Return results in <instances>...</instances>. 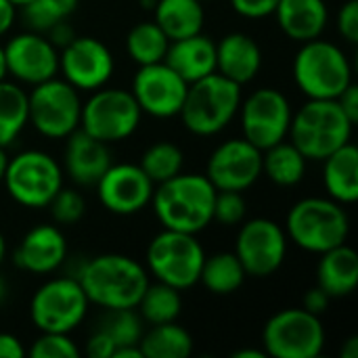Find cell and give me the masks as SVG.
Listing matches in <instances>:
<instances>
[{
    "label": "cell",
    "mask_w": 358,
    "mask_h": 358,
    "mask_svg": "<svg viewBox=\"0 0 358 358\" xmlns=\"http://www.w3.org/2000/svg\"><path fill=\"white\" fill-rule=\"evenodd\" d=\"M76 279L90 304L107 310L136 308L147 285V268L124 254H101L84 262Z\"/></svg>",
    "instance_id": "obj_1"
},
{
    "label": "cell",
    "mask_w": 358,
    "mask_h": 358,
    "mask_svg": "<svg viewBox=\"0 0 358 358\" xmlns=\"http://www.w3.org/2000/svg\"><path fill=\"white\" fill-rule=\"evenodd\" d=\"M216 189L206 174H176L155 185L151 206L164 229L201 233L212 222Z\"/></svg>",
    "instance_id": "obj_2"
},
{
    "label": "cell",
    "mask_w": 358,
    "mask_h": 358,
    "mask_svg": "<svg viewBox=\"0 0 358 358\" xmlns=\"http://www.w3.org/2000/svg\"><path fill=\"white\" fill-rule=\"evenodd\" d=\"M355 124L336 99H308L289 124V138L308 162H323L350 143Z\"/></svg>",
    "instance_id": "obj_3"
},
{
    "label": "cell",
    "mask_w": 358,
    "mask_h": 358,
    "mask_svg": "<svg viewBox=\"0 0 358 358\" xmlns=\"http://www.w3.org/2000/svg\"><path fill=\"white\" fill-rule=\"evenodd\" d=\"M239 105L241 86L214 71L189 84L178 115L189 132L197 136H214L235 120Z\"/></svg>",
    "instance_id": "obj_4"
},
{
    "label": "cell",
    "mask_w": 358,
    "mask_h": 358,
    "mask_svg": "<svg viewBox=\"0 0 358 358\" xmlns=\"http://www.w3.org/2000/svg\"><path fill=\"white\" fill-rule=\"evenodd\" d=\"M285 233L300 250L323 254L346 243L350 218L342 203L331 197H306L294 203L287 212Z\"/></svg>",
    "instance_id": "obj_5"
},
{
    "label": "cell",
    "mask_w": 358,
    "mask_h": 358,
    "mask_svg": "<svg viewBox=\"0 0 358 358\" xmlns=\"http://www.w3.org/2000/svg\"><path fill=\"white\" fill-rule=\"evenodd\" d=\"M294 80L308 99H338L352 84V65L338 44L315 38L296 52Z\"/></svg>",
    "instance_id": "obj_6"
},
{
    "label": "cell",
    "mask_w": 358,
    "mask_h": 358,
    "mask_svg": "<svg viewBox=\"0 0 358 358\" xmlns=\"http://www.w3.org/2000/svg\"><path fill=\"white\" fill-rule=\"evenodd\" d=\"M206 252L193 233L164 229L147 245V273L178 292L199 283Z\"/></svg>",
    "instance_id": "obj_7"
},
{
    "label": "cell",
    "mask_w": 358,
    "mask_h": 358,
    "mask_svg": "<svg viewBox=\"0 0 358 358\" xmlns=\"http://www.w3.org/2000/svg\"><path fill=\"white\" fill-rule=\"evenodd\" d=\"M8 195L23 208H46L63 187V168L44 151L27 149L8 159L4 178Z\"/></svg>",
    "instance_id": "obj_8"
},
{
    "label": "cell",
    "mask_w": 358,
    "mask_h": 358,
    "mask_svg": "<svg viewBox=\"0 0 358 358\" xmlns=\"http://www.w3.org/2000/svg\"><path fill=\"white\" fill-rule=\"evenodd\" d=\"M82 101L63 78H50L27 92V124L46 138H67L80 128Z\"/></svg>",
    "instance_id": "obj_9"
},
{
    "label": "cell",
    "mask_w": 358,
    "mask_h": 358,
    "mask_svg": "<svg viewBox=\"0 0 358 358\" xmlns=\"http://www.w3.org/2000/svg\"><path fill=\"white\" fill-rule=\"evenodd\" d=\"M88 298L76 277H57L42 283L29 302V319L38 331L71 334L88 313Z\"/></svg>",
    "instance_id": "obj_10"
},
{
    "label": "cell",
    "mask_w": 358,
    "mask_h": 358,
    "mask_svg": "<svg viewBox=\"0 0 358 358\" xmlns=\"http://www.w3.org/2000/svg\"><path fill=\"white\" fill-rule=\"evenodd\" d=\"M141 115L143 111L130 90L103 86L82 103L80 128L107 145L120 143L136 132Z\"/></svg>",
    "instance_id": "obj_11"
},
{
    "label": "cell",
    "mask_w": 358,
    "mask_h": 358,
    "mask_svg": "<svg viewBox=\"0 0 358 358\" xmlns=\"http://www.w3.org/2000/svg\"><path fill=\"white\" fill-rule=\"evenodd\" d=\"M262 346L266 357L317 358L325 348V327L302 306L285 308L266 321Z\"/></svg>",
    "instance_id": "obj_12"
},
{
    "label": "cell",
    "mask_w": 358,
    "mask_h": 358,
    "mask_svg": "<svg viewBox=\"0 0 358 358\" xmlns=\"http://www.w3.org/2000/svg\"><path fill=\"white\" fill-rule=\"evenodd\" d=\"M239 113L243 138L260 151L287 138L294 115L287 96L277 88L254 90L250 96L241 99Z\"/></svg>",
    "instance_id": "obj_13"
},
{
    "label": "cell",
    "mask_w": 358,
    "mask_h": 358,
    "mask_svg": "<svg viewBox=\"0 0 358 358\" xmlns=\"http://www.w3.org/2000/svg\"><path fill=\"white\" fill-rule=\"evenodd\" d=\"M235 256L248 277H271L285 262L287 233L271 218H252L237 233Z\"/></svg>",
    "instance_id": "obj_14"
},
{
    "label": "cell",
    "mask_w": 358,
    "mask_h": 358,
    "mask_svg": "<svg viewBox=\"0 0 358 358\" xmlns=\"http://www.w3.org/2000/svg\"><path fill=\"white\" fill-rule=\"evenodd\" d=\"M115 61L107 44L92 36H76L59 52V71L76 90H99L107 86Z\"/></svg>",
    "instance_id": "obj_15"
},
{
    "label": "cell",
    "mask_w": 358,
    "mask_h": 358,
    "mask_svg": "<svg viewBox=\"0 0 358 358\" xmlns=\"http://www.w3.org/2000/svg\"><path fill=\"white\" fill-rule=\"evenodd\" d=\"M189 84L164 61L141 65L132 80V96L143 113L168 120L180 113Z\"/></svg>",
    "instance_id": "obj_16"
},
{
    "label": "cell",
    "mask_w": 358,
    "mask_h": 358,
    "mask_svg": "<svg viewBox=\"0 0 358 358\" xmlns=\"http://www.w3.org/2000/svg\"><path fill=\"white\" fill-rule=\"evenodd\" d=\"M206 176L216 191L243 193L262 176V151L245 138H229L212 151Z\"/></svg>",
    "instance_id": "obj_17"
},
{
    "label": "cell",
    "mask_w": 358,
    "mask_h": 358,
    "mask_svg": "<svg viewBox=\"0 0 358 358\" xmlns=\"http://www.w3.org/2000/svg\"><path fill=\"white\" fill-rule=\"evenodd\" d=\"M155 185L138 164H111L96 180L101 206L117 216L143 212L153 197Z\"/></svg>",
    "instance_id": "obj_18"
},
{
    "label": "cell",
    "mask_w": 358,
    "mask_h": 358,
    "mask_svg": "<svg viewBox=\"0 0 358 358\" xmlns=\"http://www.w3.org/2000/svg\"><path fill=\"white\" fill-rule=\"evenodd\" d=\"M4 63L6 73H10L17 82L36 86L44 80H50L59 71V48L40 34V31H23L13 36L4 46Z\"/></svg>",
    "instance_id": "obj_19"
},
{
    "label": "cell",
    "mask_w": 358,
    "mask_h": 358,
    "mask_svg": "<svg viewBox=\"0 0 358 358\" xmlns=\"http://www.w3.org/2000/svg\"><path fill=\"white\" fill-rule=\"evenodd\" d=\"M67 258V241L55 224H36L15 250V264L31 275H50Z\"/></svg>",
    "instance_id": "obj_20"
},
{
    "label": "cell",
    "mask_w": 358,
    "mask_h": 358,
    "mask_svg": "<svg viewBox=\"0 0 358 358\" xmlns=\"http://www.w3.org/2000/svg\"><path fill=\"white\" fill-rule=\"evenodd\" d=\"M65 141L63 166L69 178L80 187L96 185L105 170L113 164L107 143L86 134L82 128L71 132Z\"/></svg>",
    "instance_id": "obj_21"
},
{
    "label": "cell",
    "mask_w": 358,
    "mask_h": 358,
    "mask_svg": "<svg viewBox=\"0 0 358 358\" xmlns=\"http://www.w3.org/2000/svg\"><path fill=\"white\" fill-rule=\"evenodd\" d=\"M262 67V48L258 42L241 31H231L216 44V71L235 84L252 82Z\"/></svg>",
    "instance_id": "obj_22"
},
{
    "label": "cell",
    "mask_w": 358,
    "mask_h": 358,
    "mask_svg": "<svg viewBox=\"0 0 358 358\" xmlns=\"http://www.w3.org/2000/svg\"><path fill=\"white\" fill-rule=\"evenodd\" d=\"M164 63H168L187 84L216 71V42L201 31L189 38L170 40Z\"/></svg>",
    "instance_id": "obj_23"
},
{
    "label": "cell",
    "mask_w": 358,
    "mask_h": 358,
    "mask_svg": "<svg viewBox=\"0 0 358 358\" xmlns=\"http://www.w3.org/2000/svg\"><path fill=\"white\" fill-rule=\"evenodd\" d=\"M275 17L287 38L308 42L321 38L325 31L329 23V8L325 0H279Z\"/></svg>",
    "instance_id": "obj_24"
},
{
    "label": "cell",
    "mask_w": 358,
    "mask_h": 358,
    "mask_svg": "<svg viewBox=\"0 0 358 358\" xmlns=\"http://www.w3.org/2000/svg\"><path fill=\"white\" fill-rule=\"evenodd\" d=\"M317 264V285L334 300L350 296L358 285V256L357 252L342 243L319 254Z\"/></svg>",
    "instance_id": "obj_25"
},
{
    "label": "cell",
    "mask_w": 358,
    "mask_h": 358,
    "mask_svg": "<svg viewBox=\"0 0 358 358\" xmlns=\"http://www.w3.org/2000/svg\"><path fill=\"white\" fill-rule=\"evenodd\" d=\"M323 185L327 195L342 203L350 206L358 199V149L352 143H346L329 157L323 159Z\"/></svg>",
    "instance_id": "obj_26"
},
{
    "label": "cell",
    "mask_w": 358,
    "mask_h": 358,
    "mask_svg": "<svg viewBox=\"0 0 358 358\" xmlns=\"http://www.w3.org/2000/svg\"><path fill=\"white\" fill-rule=\"evenodd\" d=\"M155 23L170 40L195 36L203 29L206 10L201 0H155Z\"/></svg>",
    "instance_id": "obj_27"
},
{
    "label": "cell",
    "mask_w": 358,
    "mask_h": 358,
    "mask_svg": "<svg viewBox=\"0 0 358 358\" xmlns=\"http://www.w3.org/2000/svg\"><path fill=\"white\" fill-rule=\"evenodd\" d=\"M308 159L289 141H281L262 151V174L279 187H296L306 174Z\"/></svg>",
    "instance_id": "obj_28"
},
{
    "label": "cell",
    "mask_w": 358,
    "mask_h": 358,
    "mask_svg": "<svg viewBox=\"0 0 358 358\" xmlns=\"http://www.w3.org/2000/svg\"><path fill=\"white\" fill-rule=\"evenodd\" d=\"M138 346L145 358H187L193 352V338L185 327L172 321L153 325L143 334Z\"/></svg>",
    "instance_id": "obj_29"
},
{
    "label": "cell",
    "mask_w": 358,
    "mask_h": 358,
    "mask_svg": "<svg viewBox=\"0 0 358 358\" xmlns=\"http://www.w3.org/2000/svg\"><path fill=\"white\" fill-rule=\"evenodd\" d=\"M245 277L248 275L235 252H218L210 258L206 256L199 283H203V287L214 296H231L243 285Z\"/></svg>",
    "instance_id": "obj_30"
},
{
    "label": "cell",
    "mask_w": 358,
    "mask_h": 358,
    "mask_svg": "<svg viewBox=\"0 0 358 358\" xmlns=\"http://www.w3.org/2000/svg\"><path fill=\"white\" fill-rule=\"evenodd\" d=\"M27 126V92L8 80H0V147H8Z\"/></svg>",
    "instance_id": "obj_31"
},
{
    "label": "cell",
    "mask_w": 358,
    "mask_h": 358,
    "mask_svg": "<svg viewBox=\"0 0 358 358\" xmlns=\"http://www.w3.org/2000/svg\"><path fill=\"white\" fill-rule=\"evenodd\" d=\"M168 46H170V38L164 34V29L155 21H141L126 36L128 57L138 67L164 61Z\"/></svg>",
    "instance_id": "obj_32"
},
{
    "label": "cell",
    "mask_w": 358,
    "mask_h": 358,
    "mask_svg": "<svg viewBox=\"0 0 358 358\" xmlns=\"http://www.w3.org/2000/svg\"><path fill=\"white\" fill-rule=\"evenodd\" d=\"M136 308L141 313V319L151 325L172 323L182 313V298L176 287L157 281V283L147 285Z\"/></svg>",
    "instance_id": "obj_33"
},
{
    "label": "cell",
    "mask_w": 358,
    "mask_h": 358,
    "mask_svg": "<svg viewBox=\"0 0 358 358\" xmlns=\"http://www.w3.org/2000/svg\"><path fill=\"white\" fill-rule=\"evenodd\" d=\"M182 164H185V155H182L180 147H176L174 143L162 141V143H153L143 153L138 166L153 180V185H159V182L170 180L172 176L180 174Z\"/></svg>",
    "instance_id": "obj_34"
},
{
    "label": "cell",
    "mask_w": 358,
    "mask_h": 358,
    "mask_svg": "<svg viewBox=\"0 0 358 358\" xmlns=\"http://www.w3.org/2000/svg\"><path fill=\"white\" fill-rule=\"evenodd\" d=\"M78 4L80 0H29L21 8L29 29L44 34L55 23L69 19L76 13Z\"/></svg>",
    "instance_id": "obj_35"
},
{
    "label": "cell",
    "mask_w": 358,
    "mask_h": 358,
    "mask_svg": "<svg viewBox=\"0 0 358 358\" xmlns=\"http://www.w3.org/2000/svg\"><path fill=\"white\" fill-rule=\"evenodd\" d=\"M99 329H103L115 344L120 346H138L143 338V319L136 313V308H120V310H107V317L101 321ZM115 352V350H113Z\"/></svg>",
    "instance_id": "obj_36"
},
{
    "label": "cell",
    "mask_w": 358,
    "mask_h": 358,
    "mask_svg": "<svg viewBox=\"0 0 358 358\" xmlns=\"http://www.w3.org/2000/svg\"><path fill=\"white\" fill-rule=\"evenodd\" d=\"M80 348L69 338V334H48L40 331V336L31 342V358H80Z\"/></svg>",
    "instance_id": "obj_37"
},
{
    "label": "cell",
    "mask_w": 358,
    "mask_h": 358,
    "mask_svg": "<svg viewBox=\"0 0 358 358\" xmlns=\"http://www.w3.org/2000/svg\"><path fill=\"white\" fill-rule=\"evenodd\" d=\"M46 208L50 210V216H52L55 222H59V224H76V222L82 220V216L86 212V201L78 191L61 187L59 193L50 199V203Z\"/></svg>",
    "instance_id": "obj_38"
},
{
    "label": "cell",
    "mask_w": 358,
    "mask_h": 358,
    "mask_svg": "<svg viewBox=\"0 0 358 358\" xmlns=\"http://www.w3.org/2000/svg\"><path fill=\"white\" fill-rule=\"evenodd\" d=\"M248 203L239 191H216L212 220H218L224 227H235L245 220Z\"/></svg>",
    "instance_id": "obj_39"
},
{
    "label": "cell",
    "mask_w": 358,
    "mask_h": 358,
    "mask_svg": "<svg viewBox=\"0 0 358 358\" xmlns=\"http://www.w3.org/2000/svg\"><path fill=\"white\" fill-rule=\"evenodd\" d=\"M338 31L348 44L358 42V0H346L338 10Z\"/></svg>",
    "instance_id": "obj_40"
},
{
    "label": "cell",
    "mask_w": 358,
    "mask_h": 358,
    "mask_svg": "<svg viewBox=\"0 0 358 358\" xmlns=\"http://www.w3.org/2000/svg\"><path fill=\"white\" fill-rule=\"evenodd\" d=\"M279 0H231V6L237 15L245 19H264L275 15Z\"/></svg>",
    "instance_id": "obj_41"
},
{
    "label": "cell",
    "mask_w": 358,
    "mask_h": 358,
    "mask_svg": "<svg viewBox=\"0 0 358 358\" xmlns=\"http://www.w3.org/2000/svg\"><path fill=\"white\" fill-rule=\"evenodd\" d=\"M329 304H331V298L319 285L306 289L304 296H302V308L308 310L310 315H317V317H321L323 313H327L329 310Z\"/></svg>",
    "instance_id": "obj_42"
},
{
    "label": "cell",
    "mask_w": 358,
    "mask_h": 358,
    "mask_svg": "<svg viewBox=\"0 0 358 358\" xmlns=\"http://www.w3.org/2000/svg\"><path fill=\"white\" fill-rule=\"evenodd\" d=\"M113 350H115V344L103 329H96L86 342V352L92 358H111Z\"/></svg>",
    "instance_id": "obj_43"
},
{
    "label": "cell",
    "mask_w": 358,
    "mask_h": 358,
    "mask_svg": "<svg viewBox=\"0 0 358 358\" xmlns=\"http://www.w3.org/2000/svg\"><path fill=\"white\" fill-rule=\"evenodd\" d=\"M46 38L52 42V46L55 48H63V46H67L73 38H76V31H73V27L69 25V19H65V21H59V23H55L52 27H48L46 31Z\"/></svg>",
    "instance_id": "obj_44"
},
{
    "label": "cell",
    "mask_w": 358,
    "mask_h": 358,
    "mask_svg": "<svg viewBox=\"0 0 358 358\" xmlns=\"http://www.w3.org/2000/svg\"><path fill=\"white\" fill-rule=\"evenodd\" d=\"M338 105L342 107V111L346 113V117L357 124L358 122V86L352 82L344 88V92L336 99Z\"/></svg>",
    "instance_id": "obj_45"
},
{
    "label": "cell",
    "mask_w": 358,
    "mask_h": 358,
    "mask_svg": "<svg viewBox=\"0 0 358 358\" xmlns=\"http://www.w3.org/2000/svg\"><path fill=\"white\" fill-rule=\"evenodd\" d=\"M25 355L21 342L10 334H0V358H21Z\"/></svg>",
    "instance_id": "obj_46"
},
{
    "label": "cell",
    "mask_w": 358,
    "mask_h": 358,
    "mask_svg": "<svg viewBox=\"0 0 358 358\" xmlns=\"http://www.w3.org/2000/svg\"><path fill=\"white\" fill-rule=\"evenodd\" d=\"M17 17V6L10 0H0V38L10 31L13 23Z\"/></svg>",
    "instance_id": "obj_47"
},
{
    "label": "cell",
    "mask_w": 358,
    "mask_h": 358,
    "mask_svg": "<svg viewBox=\"0 0 358 358\" xmlns=\"http://www.w3.org/2000/svg\"><path fill=\"white\" fill-rule=\"evenodd\" d=\"M357 357H358V338L357 336H350V338L344 342L342 350H340V358H357Z\"/></svg>",
    "instance_id": "obj_48"
},
{
    "label": "cell",
    "mask_w": 358,
    "mask_h": 358,
    "mask_svg": "<svg viewBox=\"0 0 358 358\" xmlns=\"http://www.w3.org/2000/svg\"><path fill=\"white\" fill-rule=\"evenodd\" d=\"M111 358H145L141 352V346H120L115 348Z\"/></svg>",
    "instance_id": "obj_49"
},
{
    "label": "cell",
    "mask_w": 358,
    "mask_h": 358,
    "mask_svg": "<svg viewBox=\"0 0 358 358\" xmlns=\"http://www.w3.org/2000/svg\"><path fill=\"white\" fill-rule=\"evenodd\" d=\"M233 358H266V352L258 350V348H241V350L233 352Z\"/></svg>",
    "instance_id": "obj_50"
},
{
    "label": "cell",
    "mask_w": 358,
    "mask_h": 358,
    "mask_svg": "<svg viewBox=\"0 0 358 358\" xmlns=\"http://www.w3.org/2000/svg\"><path fill=\"white\" fill-rule=\"evenodd\" d=\"M6 164H8L6 151H4V147H0V182H2V178H4V170H6Z\"/></svg>",
    "instance_id": "obj_51"
},
{
    "label": "cell",
    "mask_w": 358,
    "mask_h": 358,
    "mask_svg": "<svg viewBox=\"0 0 358 358\" xmlns=\"http://www.w3.org/2000/svg\"><path fill=\"white\" fill-rule=\"evenodd\" d=\"M6 78V63H4V50H2V44H0V80Z\"/></svg>",
    "instance_id": "obj_52"
},
{
    "label": "cell",
    "mask_w": 358,
    "mask_h": 358,
    "mask_svg": "<svg viewBox=\"0 0 358 358\" xmlns=\"http://www.w3.org/2000/svg\"><path fill=\"white\" fill-rule=\"evenodd\" d=\"M6 294H8V285H6V281L2 279V275H0V302L6 298Z\"/></svg>",
    "instance_id": "obj_53"
},
{
    "label": "cell",
    "mask_w": 358,
    "mask_h": 358,
    "mask_svg": "<svg viewBox=\"0 0 358 358\" xmlns=\"http://www.w3.org/2000/svg\"><path fill=\"white\" fill-rule=\"evenodd\" d=\"M4 256H6V241H4V237H2V233H0V264H2V260H4Z\"/></svg>",
    "instance_id": "obj_54"
},
{
    "label": "cell",
    "mask_w": 358,
    "mask_h": 358,
    "mask_svg": "<svg viewBox=\"0 0 358 358\" xmlns=\"http://www.w3.org/2000/svg\"><path fill=\"white\" fill-rule=\"evenodd\" d=\"M10 2H13L15 6H23V4H27L29 0H10Z\"/></svg>",
    "instance_id": "obj_55"
},
{
    "label": "cell",
    "mask_w": 358,
    "mask_h": 358,
    "mask_svg": "<svg viewBox=\"0 0 358 358\" xmlns=\"http://www.w3.org/2000/svg\"><path fill=\"white\" fill-rule=\"evenodd\" d=\"M201 2H203V0H201Z\"/></svg>",
    "instance_id": "obj_56"
}]
</instances>
